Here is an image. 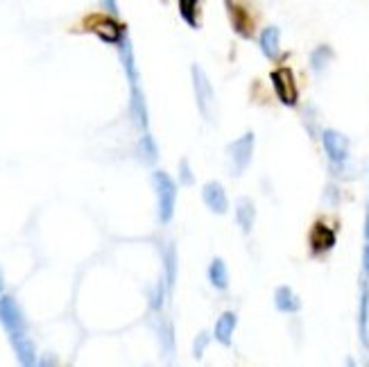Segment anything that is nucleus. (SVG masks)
I'll list each match as a JSON object with an SVG mask.
<instances>
[{
	"label": "nucleus",
	"instance_id": "f257e3e1",
	"mask_svg": "<svg viewBox=\"0 0 369 367\" xmlns=\"http://www.w3.org/2000/svg\"><path fill=\"white\" fill-rule=\"evenodd\" d=\"M191 77H193V94L197 100V109H200V114L204 116V121L216 123L218 102H216V94H213V86H211V80L202 71V66H197V64L191 66Z\"/></svg>",
	"mask_w": 369,
	"mask_h": 367
},
{
	"label": "nucleus",
	"instance_id": "f03ea898",
	"mask_svg": "<svg viewBox=\"0 0 369 367\" xmlns=\"http://www.w3.org/2000/svg\"><path fill=\"white\" fill-rule=\"evenodd\" d=\"M152 184L156 191V213H159L161 222H170L175 216V204H177V186L173 177L163 170H156L152 175Z\"/></svg>",
	"mask_w": 369,
	"mask_h": 367
},
{
	"label": "nucleus",
	"instance_id": "7ed1b4c3",
	"mask_svg": "<svg viewBox=\"0 0 369 367\" xmlns=\"http://www.w3.org/2000/svg\"><path fill=\"white\" fill-rule=\"evenodd\" d=\"M227 156H229V168L233 177H241L245 170L252 164L254 156V134L247 132L241 139H236L233 143L227 146Z\"/></svg>",
	"mask_w": 369,
	"mask_h": 367
},
{
	"label": "nucleus",
	"instance_id": "20e7f679",
	"mask_svg": "<svg viewBox=\"0 0 369 367\" xmlns=\"http://www.w3.org/2000/svg\"><path fill=\"white\" fill-rule=\"evenodd\" d=\"M272 86H274V94L279 98L285 107H295L297 100H299V91L295 84V75L290 69H276L270 75Z\"/></svg>",
	"mask_w": 369,
	"mask_h": 367
},
{
	"label": "nucleus",
	"instance_id": "39448f33",
	"mask_svg": "<svg viewBox=\"0 0 369 367\" xmlns=\"http://www.w3.org/2000/svg\"><path fill=\"white\" fill-rule=\"evenodd\" d=\"M0 324L7 333L25 331V316L14 297H0Z\"/></svg>",
	"mask_w": 369,
	"mask_h": 367
},
{
	"label": "nucleus",
	"instance_id": "423d86ee",
	"mask_svg": "<svg viewBox=\"0 0 369 367\" xmlns=\"http://www.w3.org/2000/svg\"><path fill=\"white\" fill-rule=\"evenodd\" d=\"M324 150L328 154V159L333 164H345L349 156V141L345 134H340L338 129H324L322 134Z\"/></svg>",
	"mask_w": 369,
	"mask_h": 367
},
{
	"label": "nucleus",
	"instance_id": "0eeeda50",
	"mask_svg": "<svg viewBox=\"0 0 369 367\" xmlns=\"http://www.w3.org/2000/svg\"><path fill=\"white\" fill-rule=\"evenodd\" d=\"M202 200L208 206L211 213L222 216L229 211V200H227V193L225 186L220 181H206L204 188H202Z\"/></svg>",
	"mask_w": 369,
	"mask_h": 367
},
{
	"label": "nucleus",
	"instance_id": "6e6552de",
	"mask_svg": "<svg viewBox=\"0 0 369 367\" xmlns=\"http://www.w3.org/2000/svg\"><path fill=\"white\" fill-rule=\"evenodd\" d=\"M91 32H93L98 39H102L104 44H121V39L125 36L123 25L118 23L111 16H102V19H93L91 21Z\"/></svg>",
	"mask_w": 369,
	"mask_h": 367
},
{
	"label": "nucleus",
	"instance_id": "1a4fd4ad",
	"mask_svg": "<svg viewBox=\"0 0 369 367\" xmlns=\"http://www.w3.org/2000/svg\"><path fill=\"white\" fill-rule=\"evenodd\" d=\"M225 3H227V11H229V19H231L233 30L238 32L241 36H245V39H252V34H254V21H252V16H249L247 11H245V7L236 3V0H225Z\"/></svg>",
	"mask_w": 369,
	"mask_h": 367
},
{
	"label": "nucleus",
	"instance_id": "9d476101",
	"mask_svg": "<svg viewBox=\"0 0 369 367\" xmlns=\"http://www.w3.org/2000/svg\"><path fill=\"white\" fill-rule=\"evenodd\" d=\"M9 343H11V349H14L21 365H25V367L36 365V347H34L32 340L25 336V331L9 333Z\"/></svg>",
	"mask_w": 369,
	"mask_h": 367
},
{
	"label": "nucleus",
	"instance_id": "9b49d317",
	"mask_svg": "<svg viewBox=\"0 0 369 367\" xmlns=\"http://www.w3.org/2000/svg\"><path fill=\"white\" fill-rule=\"evenodd\" d=\"M333 245H335V231L331 227H326L324 222H318V225H315L313 231H310V247H313V252L315 254L328 252V250H333Z\"/></svg>",
	"mask_w": 369,
	"mask_h": 367
},
{
	"label": "nucleus",
	"instance_id": "f8f14e48",
	"mask_svg": "<svg viewBox=\"0 0 369 367\" xmlns=\"http://www.w3.org/2000/svg\"><path fill=\"white\" fill-rule=\"evenodd\" d=\"M236 326H238V316L231 311H225L222 316L218 318L216 322V329H213V338L218 340L220 345H225L229 347L231 345V338H233V331H236Z\"/></svg>",
	"mask_w": 369,
	"mask_h": 367
},
{
	"label": "nucleus",
	"instance_id": "ddd939ff",
	"mask_svg": "<svg viewBox=\"0 0 369 367\" xmlns=\"http://www.w3.org/2000/svg\"><path fill=\"white\" fill-rule=\"evenodd\" d=\"M258 44H261L263 55H266L268 59H279V55H281V32H279L276 25H270V28H266L261 32Z\"/></svg>",
	"mask_w": 369,
	"mask_h": 367
},
{
	"label": "nucleus",
	"instance_id": "4468645a",
	"mask_svg": "<svg viewBox=\"0 0 369 367\" xmlns=\"http://www.w3.org/2000/svg\"><path fill=\"white\" fill-rule=\"evenodd\" d=\"M254 220H256V206L249 198H241L236 202V222L238 227L243 229V233H249L254 227Z\"/></svg>",
	"mask_w": 369,
	"mask_h": 367
},
{
	"label": "nucleus",
	"instance_id": "2eb2a0df",
	"mask_svg": "<svg viewBox=\"0 0 369 367\" xmlns=\"http://www.w3.org/2000/svg\"><path fill=\"white\" fill-rule=\"evenodd\" d=\"M274 306L281 313H297L301 308V299L295 295V291L290 286H281L276 288L274 293Z\"/></svg>",
	"mask_w": 369,
	"mask_h": 367
},
{
	"label": "nucleus",
	"instance_id": "dca6fc26",
	"mask_svg": "<svg viewBox=\"0 0 369 367\" xmlns=\"http://www.w3.org/2000/svg\"><path fill=\"white\" fill-rule=\"evenodd\" d=\"M358 331H360V343L369 349V288L363 283L360 288V311H358Z\"/></svg>",
	"mask_w": 369,
	"mask_h": 367
},
{
	"label": "nucleus",
	"instance_id": "f3484780",
	"mask_svg": "<svg viewBox=\"0 0 369 367\" xmlns=\"http://www.w3.org/2000/svg\"><path fill=\"white\" fill-rule=\"evenodd\" d=\"M208 281L213 288H218V291H227V286H229V270L225 266V261L222 258H213L208 263Z\"/></svg>",
	"mask_w": 369,
	"mask_h": 367
},
{
	"label": "nucleus",
	"instance_id": "a211bd4d",
	"mask_svg": "<svg viewBox=\"0 0 369 367\" xmlns=\"http://www.w3.org/2000/svg\"><path fill=\"white\" fill-rule=\"evenodd\" d=\"M163 263H166V288L173 291L177 281V250L173 243L163 247Z\"/></svg>",
	"mask_w": 369,
	"mask_h": 367
},
{
	"label": "nucleus",
	"instance_id": "6ab92c4d",
	"mask_svg": "<svg viewBox=\"0 0 369 367\" xmlns=\"http://www.w3.org/2000/svg\"><path fill=\"white\" fill-rule=\"evenodd\" d=\"M179 14L191 28H200V0H179Z\"/></svg>",
	"mask_w": 369,
	"mask_h": 367
},
{
	"label": "nucleus",
	"instance_id": "aec40b11",
	"mask_svg": "<svg viewBox=\"0 0 369 367\" xmlns=\"http://www.w3.org/2000/svg\"><path fill=\"white\" fill-rule=\"evenodd\" d=\"M131 116H134L136 125H141L143 129L148 127V109H145V102L141 91L136 89V84H131Z\"/></svg>",
	"mask_w": 369,
	"mask_h": 367
},
{
	"label": "nucleus",
	"instance_id": "412c9836",
	"mask_svg": "<svg viewBox=\"0 0 369 367\" xmlns=\"http://www.w3.org/2000/svg\"><path fill=\"white\" fill-rule=\"evenodd\" d=\"M121 48V61H123V66H125V73H127V77L131 80V84H136V69H134V52H131V44H129V39H127V34L121 39V44H118Z\"/></svg>",
	"mask_w": 369,
	"mask_h": 367
},
{
	"label": "nucleus",
	"instance_id": "4be33fe9",
	"mask_svg": "<svg viewBox=\"0 0 369 367\" xmlns=\"http://www.w3.org/2000/svg\"><path fill=\"white\" fill-rule=\"evenodd\" d=\"M331 57H333V52H331V48H328V46L315 48V50H313V55H310V66H313V71H315V73L324 71V69H326V64L331 61Z\"/></svg>",
	"mask_w": 369,
	"mask_h": 367
},
{
	"label": "nucleus",
	"instance_id": "5701e85b",
	"mask_svg": "<svg viewBox=\"0 0 369 367\" xmlns=\"http://www.w3.org/2000/svg\"><path fill=\"white\" fill-rule=\"evenodd\" d=\"M150 308L159 313L163 308V286L156 283L152 291H150Z\"/></svg>",
	"mask_w": 369,
	"mask_h": 367
},
{
	"label": "nucleus",
	"instance_id": "b1692460",
	"mask_svg": "<svg viewBox=\"0 0 369 367\" xmlns=\"http://www.w3.org/2000/svg\"><path fill=\"white\" fill-rule=\"evenodd\" d=\"M208 340H211V336H208L206 331H202L200 336L195 338V345H193L195 358H202V356H204V349H206V345H208Z\"/></svg>",
	"mask_w": 369,
	"mask_h": 367
},
{
	"label": "nucleus",
	"instance_id": "393cba45",
	"mask_svg": "<svg viewBox=\"0 0 369 367\" xmlns=\"http://www.w3.org/2000/svg\"><path fill=\"white\" fill-rule=\"evenodd\" d=\"M193 179H195V177H193V170H191L188 161L181 159V161H179V181L183 184V186H191Z\"/></svg>",
	"mask_w": 369,
	"mask_h": 367
},
{
	"label": "nucleus",
	"instance_id": "a878e982",
	"mask_svg": "<svg viewBox=\"0 0 369 367\" xmlns=\"http://www.w3.org/2000/svg\"><path fill=\"white\" fill-rule=\"evenodd\" d=\"M141 150H145V154H148V156H145L148 161H154V156L159 154V152H156V146L152 143V136H143V141H141Z\"/></svg>",
	"mask_w": 369,
	"mask_h": 367
},
{
	"label": "nucleus",
	"instance_id": "bb28decb",
	"mask_svg": "<svg viewBox=\"0 0 369 367\" xmlns=\"http://www.w3.org/2000/svg\"><path fill=\"white\" fill-rule=\"evenodd\" d=\"M363 268H365V274L369 277V243H367L365 252H363Z\"/></svg>",
	"mask_w": 369,
	"mask_h": 367
},
{
	"label": "nucleus",
	"instance_id": "cd10ccee",
	"mask_svg": "<svg viewBox=\"0 0 369 367\" xmlns=\"http://www.w3.org/2000/svg\"><path fill=\"white\" fill-rule=\"evenodd\" d=\"M102 5L109 9V14H118V7H116V0H102Z\"/></svg>",
	"mask_w": 369,
	"mask_h": 367
},
{
	"label": "nucleus",
	"instance_id": "c85d7f7f",
	"mask_svg": "<svg viewBox=\"0 0 369 367\" xmlns=\"http://www.w3.org/2000/svg\"><path fill=\"white\" fill-rule=\"evenodd\" d=\"M365 238L369 243V206H367V220H365Z\"/></svg>",
	"mask_w": 369,
	"mask_h": 367
},
{
	"label": "nucleus",
	"instance_id": "c756f323",
	"mask_svg": "<svg viewBox=\"0 0 369 367\" xmlns=\"http://www.w3.org/2000/svg\"><path fill=\"white\" fill-rule=\"evenodd\" d=\"M5 291V277H3V272H0V295H3Z\"/></svg>",
	"mask_w": 369,
	"mask_h": 367
}]
</instances>
